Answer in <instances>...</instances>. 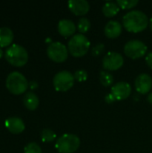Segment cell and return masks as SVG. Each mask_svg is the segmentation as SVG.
<instances>
[{
	"instance_id": "2",
	"label": "cell",
	"mask_w": 152,
	"mask_h": 153,
	"mask_svg": "<svg viewBox=\"0 0 152 153\" xmlns=\"http://www.w3.org/2000/svg\"><path fill=\"white\" fill-rule=\"evenodd\" d=\"M90 47V42L83 34L73 36L68 42V51L74 57H82L87 54Z\"/></svg>"
},
{
	"instance_id": "7",
	"label": "cell",
	"mask_w": 152,
	"mask_h": 153,
	"mask_svg": "<svg viewBox=\"0 0 152 153\" xmlns=\"http://www.w3.org/2000/svg\"><path fill=\"white\" fill-rule=\"evenodd\" d=\"M68 48L65 47V45L59 41L51 42L47 48V56L52 61L56 63L65 62L68 57Z\"/></svg>"
},
{
	"instance_id": "22",
	"label": "cell",
	"mask_w": 152,
	"mask_h": 153,
	"mask_svg": "<svg viewBox=\"0 0 152 153\" xmlns=\"http://www.w3.org/2000/svg\"><path fill=\"white\" fill-rule=\"evenodd\" d=\"M138 1L137 0H118L116 1V4L119 5L120 8L122 9H131L133 7H134L135 5L138 4Z\"/></svg>"
},
{
	"instance_id": "4",
	"label": "cell",
	"mask_w": 152,
	"mask_h": 153,
	"mask_svg": "<svg viewBox=\"0 0 152 153\" xmlns=\"http://www.w3.org/2000/svg\"><path fill=\"white\" fill-rule=\"evenodd\" d=\"M5 85L8 91L13 94H22L24 93L29 86V82L26 77L18 71L11 72L5 81Z\"/></svg>"
},
{
	"instance_id": "6",
	"label": "cell",
	"mask_w": 152,
	"mask_h": 153,
	"mask_svg": "<svg viewBox=\"0 0 152 153\" xmlns=\"http://www.w3.org/2000/svg\"><path fill=\"white\" fill-rule=\"evenodd\" d=\"M74 76L69 71H60L53 78V85L58 91H69L74 83Z\"/></svg>"
},
{
	"instance_id": "15",
	"label": "cell",
	"mask_w": 152,
	"mask_h": 153,
	"mask_svg": "<svg viewBox=\"0 0 152 153\" xmlns=\"http://www.w3.org/2000/svg\"><path fill=\"white\" fill-rule=\"evenodd\" d=\"M123 26L117 21H110L108 22L104 29L105 35L108 39H116L122 33Z\"/></svg>"
},
{
	"instance_id": "18",
	"label": "cell",
	"mask_w": 152,
	"mask_h": 153,
	"mask_svg": "<svg viewBox=\"0 0 152 153\" xmlns=\"http://www.w3.org/2000/svg\"><path fill=\"white\" fill-rule=\"evenodd\" d=\"M120 10L116 2H108L102 7V13L106 17H113L118 13Z\"/></svg>"
},
{
	"instance_id": "30",
	"label": "cell",
	"mask_w": 152,
	"mask_h": 153,
	"mask_svg": "<svg viewBox=\"0 0 152 153\" xmlns=\"http://www.w3.org/2000/svg\"><path fill=\"white\" fill-rule=\"evenodd\" d=\"M149 23H150V28H151V30H152V17L150 19V21H149Z\"/></svg>"
},
{
	"instance_id": "1",
	"label": "cell",
	"mask_w": 152,
	"mask_h": 153,
	"mask_svg": "<svg viewBox=\"0 0 152 153\" xmlns=\"http://www.w3.org/2000/svg\"><path fill=\"white\" fill-rule=\"evenodd\" d=\"M149 21L150 20L143 12L133 10L125 14L123 17V26L129 32L138 33L148 27Z\"/></svg>"
},
{
	"instance_id": "11",
	"label": "cell",
	"mask_w": 152,
	"mask_h": 153,
	"mask_svg": "<svg viewBox=\"0 0 152 153\" xmlns=\"http://www.w3.org/2000/svg\"><path fill=\"white\" fill-rule=\"evenodd\" d=\"M135 90L140 94L149 93L152 89V78L147 74H141L138 75L134 82Z\"/></svg>"
},
{
	"instance_id": "19",
	"label": "cell",
	"mask_w": 152,
	"mask_h": 153,
	"mask_svg": "<svg viewBox=\"0 0 152 153\" xmlns=\"http://www.w3.org/2000/svg\"><path fill=\"white\" fill-rule=\"evenodd\" d=\"M99 81L101 84L105 87H108L113 85L114 83V77L113 75L107 71H102L99 74Z\"/></svg>"
},
{
	"instance_id": "13",
	"label": "cell",
	"mask_w": 152,
	"mask_h": 153,
	"mask_svg": "<svg viewBox=\"0 0 152 153\" xmlns=\"http://www.w3.org/2000/svg\"><path fill=\"white\" fill-rule=\"evenodd\" d=\"M4 126L9 132L13 134H20L25 129V124L21 117H9L4 121Z\"/></svg>"
},
{
	"instance_id": "21",
	"label": "cell",
	"mask_w": 152,
	"mask_h": 153,
	"mask_svg": "<svg viewBox=\"0 0 152 153\" xmlns=\"http://www.w3.org/2000/svg\"><path fill=\"white\" fill-rule=\"evenodd\" d=\"M90 28V22L88 18L82 17L78 21L77 29L81 32V34H83V33H86L87 31H89Z\"/></svg>"
},
{
	"instance_id": "5",
	"label": "cell",
	"mask_w": 152,
	"mask_h": 153,
	"mask_svg": "<svg viewBox=\"0 0 152 153\" xmlns=\"http://www.w3.org/2000/svg\"><path fill=\"white\" fill-rule=\"evenodd\" d=\"M80 144V138L76 134H65L57 139L56 148L59 153H73L79 149Z\"/></svg>"
},
{
	"instance_id": "20",
	"label": "cell",
	"mask_w": 152,
	"mask_h": 153,
	"mask_svg": "<svg viewBox=\"0 0 152 153\" xmlns=\"http://www.w3.org/2000/svg\"><path fill=\"white\" fill-rule=\"evenodd\" d=\"M40 136H41V140L43 142H45V143H50V142H53L56 139V134L51 129L46 128V129H43L41 131Z\"/></svg>"
},
{
	"instance_id": "16",
	"label": "cell",
	"mask_w": 152,
	"mask_h": 153,
	"mask_svg": "<svg viewBox=\"0 0 152 153\" xmlns=\"http://www.w3.org/2000/svg\"><path fill=\"white\" fill-rule=\"evenodd\" d=\"M22 101L24 106L30 110H35L39 104V97L32 91L26 92L23 96Z\"/></svg>"
},
{
	"instance_id": "26",
	"label": "cell",
	"mask_w": 152,
	"mask_h": 153,
	"mask_svg": "<svg viewBox=\"0 0 152 153\" xmlns=\"http://www.w3.org/2000/svg\"><path fill=\"white\" fill-rule=\"evenodd\" d=\"M145 61H146L147 65H148L151 69H152V52H150V53L146 56Z\"/></svg>"
},
{
	"instance_id": "10",
	"label": "cell",
	"mask_w": 152,
	"mask_h": 153,
	"mask_svg": "<svg viewBox=\"0 0 152 153\" xmlns=\"http://www.w3.org/2000/svg\"><path fill=\"white\" fill-rule=\"evenodd\" d=\"M132 92L131 85L126 82H118L111 88V94L116 100H124L127 99Z\"/></svg>"
},
{
	"instance_id": "25",
	"label": "cell",
	"mask_w": 152,
	"mask_h": 153,
	"mask_svg": "<svg viewBox=\"0 0 152 153\" xmlns=\"http://www.w3.org/2000/svg\"><path fill=\"white\" fill-rule=\"evenodd\" d=\"M105 50V45L103 43H99L97 45H95L91 50V54L94 56H99Z\"/></svg>"
},
{
	"instance_id": "29",
	"label": "cell",
	"mask_w": 152,
	"mask_h": 153,
	"mask_svg": "<svg viewBox=\"0 0 152 153\" xmlns=\"http://www.w3.org/2000/svg\"><path fill=\"white\" fill-rule=\"evenodd\" d=\"M147 100H148V102H149L150 104H151L152 105V91L149 93V95H148V97H147Z\"/></svg>"
},
{
	"instance_id": "3",
	"label": "cell",
	"mask_w": 152,
	"mask_h": 153,
	"mask_svg": "<svg viewBox=\"0 0 152 153\" xmlns=\"http://www.w3.org/2000/svg\"><path fill=\"white\" fill-rule=\"evenodd\" d=\"M4 56L11 65L22 66L27 63L29 55L24 47L19 44H12L6 48Z\"/></svg>"
},
{
	"instance_id": "14",
	"label": "cell",
	"mask_w": 152,
	"mask_h": 153,
	"mask_svg": "<svg viewBox=\"0 0 152 153\" xmlns=\"http://www.w3.org/2000/svg\"><path fill=\"white\" fill-rule=\"evenodd\" d=\"M58 32L65 38L70 37L73 35L76 31V26L75 24L68 19H63L60 20L57 25Z\"/></svg>"
},
{
	"instance_id": "12",
	"label": "cell",
	"mask_w": 152,
	"mask_h": 153,
	"mask_svg": "<svg viewBox=\"0 0 152 153\" xmlns=\"http://www.w3.org/2000/svg\"><path fill=\"white\" fill-rule=\"evenodd\" d=\"M68 8L75 15H85L90 10V4L85 0H69Z\"/></svg>"
},
{
	"instance_id": "31",
	"label": "cell",
	"mask_w": 152,
	"mask_h": 153,
	"mask_svg": "<svg viewBox=\"0 0 152 153\" xmlns=\"http://www.w3.org/2000/svg\"><path fill=\"white\" fill-rule=\"evenodd\" d=\"M3 54H4V51H3V49H2V48L0 47V58L2 57V56H3Z\"/></svg>"
},
{
	"instance_id": "28",
	"label": "cell",
	"mask_w": 152,
	"mask_h": 153,
	"mask_svg": "<svg viewBox=\"0 0 152 153\" xmlns=\"http://www.w3.org/2000/svg\"><path fill=\"white\" fill-rule=\"evenodd\" d=\"M29 85H30V89H36L38 87V83L35 81H30V83H29Z\"/></svg>"
},
{
	"instance_id": "17",
	"label": "cell",
	"mask_w": 152,
	"mask_h": 153,
	"mask_svg": "<svg viewBox=\"0 0 152 153\" xmlns=\"http://www.w3.org/2000/svg\"><path fill=\"white\" fill-rule=\"evenodd\" d=\"M13 39V30L6 27H0V47L9 46Z\"/></svg>"
},
{
	"instance_id": "9",
	"label": "cell",
	"mask_w": 152,
	"mask_h": 153,
	"mask_svg": "<svg viewBox=\"0 0 152 153\" xmlns=\"http://www.w3.org/2000/svg\"><path fill=\"white\" fill-rule=\"evenodd\" d=\"M124 65L123 56L117 52H108L102 60V66L108 71H116Z\"/></svg>"
},
{
	"instance_id": "8",
	"label": "cell",
	"mask_w": 152,
	"mask_h": 153,
	"mask_svg": "<svg viewBox=\"0 0 152 153\" xmlns=\"http://www.w3.org/2000/svg\"><path fill=\"white\" fill-rule=\"evenodd\" d=\"M148 50L147 46L141 40L133 39L125 43L124 47L125 54L132 58V59H138L142 57Z\"/></svg>"
},
{
	"instance_id": "23",
	"label": "cell",
	"mask_w": 152,
	"mask_h": 153,
	"mask_svg": "<svg viewBox=\"0 0 152 153\" xmlns=\"http://www.w3.org/2000/svg\"><path fill=\"white\" fill-rule=\"evenodd\" d=\"M24 153H42L40 146L36 143H29L24 147Z\"/></svg>"
},
{
	"instance_id": "24",
	"label": "cell",
	"mask_w": 152,
	"mask_h": 153,
	"mask_svg": "<svg viewBox=\"0 0 152 153\" xmlns=\"http://www.w3.org/2000/svg\"><path fill=\"white\" fill-rule=\"evenodd\" d=\"M73 76H74V79L76 81H78V82H84L88 78V74H87V72L85 70L80 69V70L75 71Z\"/></svg>"
},
{
	"instance_id": "27",
	"label": "cell",
	"mask_w": 152,
	"mask_h": 153,
	"mask_svg": "<svg viewBox=\"0 0 152 153\" xmlns=\"http://www.w3.org/2000/svg\"><path fill=\"white\" fill-rule=\"evenodd\" d=\"M105 100H106V102H107V103H108V104H111V103H113V102L116 100V99L114 98V96H113L111 93H109V94H108V95L106 96V98H105Z\"/></svg>"
}]
</instances>
